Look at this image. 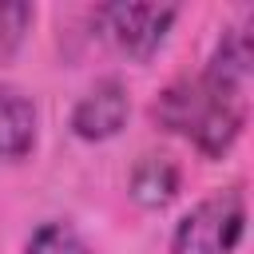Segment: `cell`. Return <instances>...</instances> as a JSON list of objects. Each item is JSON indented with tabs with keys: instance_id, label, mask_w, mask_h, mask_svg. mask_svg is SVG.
Masks as SVG:
<instances>
[{
	"instance_id": "1",
	"label": "cell",
	"mask_w": 254,
	"mask_h": 254,
	"mask_svg": "<svg viewBox=\"0 0 254 254\" xmlns=\"http://www.w3.org/2000/svg\"><path fill=\"white\" fill-rule=\"evenodd\" d=\"M155 119L167 131L190 139L202 155L218 159L222 151H230V143L238 139V131L246 123V99H238L230 91H218L206 79L175 83L159 95Z\"/></svg>"
},
{
	"instance_id": "2",
	"label": "cell",
	"mask_w": 254,
	"mask_h": 254,
	"mask_svg": "<svg viewBox=\"0 0 254 254\" xmlns=\"http://www.w3.org/2000/svg\"><path fill=\"white\" fill-rule=\"evenodd\" d=\"M246 226V202L238 190H222L214 198H202L183 222L175 226L171 254H234Z\"/></svg>"
},
{
	"instance_id": "3",
	"label": "cell",
	"mask_w": 254,
	"mask_h": 254,
	"mask_svg": "<svg viewBox=\"0 0 254 254\" xmlns=\"http://www.w3.org/2000/svg\"><path fill=\"white\" fill-rule=\"evenodd\" d=\"M179 8L171 4H103L95 12L99 36L131 60H151L167 40Z\"/></svg>"
},
{
	"instance_id": "4",
	"label": "cell",
	"mask_w": 254,
	"mask_h": 254,
	"mask_svg": "<svg viewBox=\"0 0 254 254\" xmlns=\"http://www.w3.org/2000/svg\"><path fill=\"white\" fill-rule=\"evenodd\" d=\"M123 123H127V91H123L119 79L95 83V87L75 103V111H71V131H75L79 139H91V143L119 135Z\"/></svg>"
},
{
	"instance_id": "5",
	"label": "cell",
	"mask_w": 254,
	"mask_h": 254,
	"mask_svg": "<svg viewBox=\"0 0 254 254\" xmlns=\"http://www.w3.org/2000/svg\"><path fill=\"white\" fill-rule=\"evenodd\" d=\"M250 67H254L250 28H230V32L218 40V48H214V56H210V64H206L202 79H206L210 87H218V91H230V95L246 99Z\"/></svg>"
},
{
	"instance_id": "6",
	"label": "cell",
	"mask_w": 254,
	"mask_h": 254,
	"mask_svg": "<svg viewBox=\"0 0 254 254\" xmlns=\"http://www.w3.org/2000/svg\"><path fill=\"white\" fill-rule=\"evenodd\" d=\"M36 147V107L24 91L0 87V163H20Z\"/></svg>"
},
{
	"instance_id": "7",
	"label": "cell",
	"mask_w": 254,
	"mask_h": 254,
	"mask_svg": "<svg viewBox=\"0 0 254 254\" xmlns=\"http://www.w3.org/2000/svg\"><path fill=\"white\" fill-rule=\"evenodd\" d=\"M179 187V171L167 163V159H143L135 167V179H131V190L139 202L147 206H163Z\"/></svg>"
},
{
	"instance_id": "8",
	"label": "cell",
	"mask_w": 254,
	"mask_h": 254,
	"mask_svg": "<svg viewBox=\"0 0 254 254\" xmlns=\"http://www.w3.org/2000/svg\"><path fill=\"white\" fill-rule=\"evenodd\" d=\"M24 254H91V250L83 246V238H79L71 226L48 222V226H40V230L32 234V242H28Z\"/></svg>"
},
{
	"instance_id": "9",
	"label": "cell",
	"mask_w": 254,
	"mask_h": 254,
	"mask_svg": "<svg viewBox=\"0 0 254 254\" xmlns=\"http://www.w3.org/2000/svg\"><path fill=\"white\" fill-rule=\"evenodd\" d=\"M32 24V8L28 4H0V56H12L24 40Z\"/></svg>"
}]
</instances>
